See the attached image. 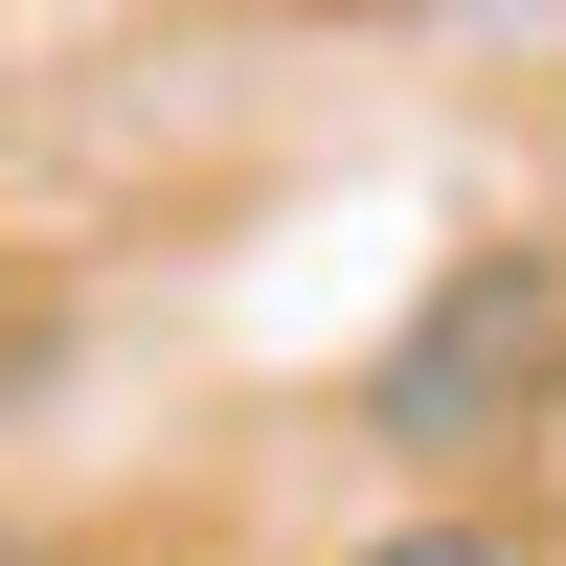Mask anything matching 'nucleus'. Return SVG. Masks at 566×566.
I'll list each match as a JSON object with an SVG mask.
<instances>
[{"label": "nucleus", "mask_w": 566, "mask_h": 566, "mask_svg": "<svg viewBox=\"0 0 566 566\" xmlns=\"http://www.w3.org/2000/svg\"><path fill=\"white\" fill-rule=\"evenodd\" d=\"M363 453L386 476H431V499H476L499 453H544L566 431V227H453L431 272H408V317L363 340Z\"/></svg>", "instance_id": "nucleus-1"}, {"label": "nucleus", "mask_w": 566, "mask_h": 566, "mask_svg": "<svg viewBox=\"0 0 566 566\" xmlns=\"http://www.w3.org/2000/svg\"><path fill=\"white\" fill-rule=\"evenodd\" d=\"M23 363H45V272L0 250V386H23Z\"/></svg>", "instance_id": "nucleus-3"}, {"label": "nucleus", "mask_w": 566, "mask_h": 566, "mask_svg": "<svg viewBox=\"0 0 566 566\" xmlns=\"http://www.w3.org/2000/svg\"><path fill=\"white\" fill-rule=\"evenodd\" d=\"M340 566H566V544L522 522V499H408V522H363Z\"/></svg>", "instance_id": "nucleus-2"}, {"label": "nucleus", "mask_w": 566, "mask_h": 566, "mask_svg": "<svg viewBox=\"0 0 566 566\" xmlns=\"http://www.w3.org/2000/svg\"><path fill=\"white\" fill-rule=\"evenodd\" d=\"M0 566H45V544H23V522H0Z\"/></svg>", "instance_id": "nucleus-4"}]
</instances>
